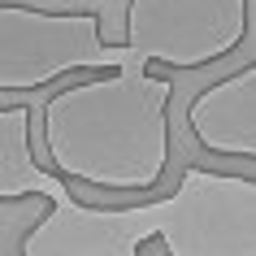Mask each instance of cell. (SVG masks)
<instances>
[{
    "label": "cell",
    "instance_id": "1",
    "mask_svg": "<svg viewBox=\"0 0 256 256\" xmlns=\"http://www.w3.org/2000/svg\"><path fill=\"white\" fill-rule=\"evenodd\" d=\"M40 204L22 256H256V174L182 165L174 191L135 204L78 200L61 178Z\"/></svg>",
    "mask_w": 256,
    "mask_h": 256
},
{
    "label": "cell",
    "instance_id": "2",
    "mask_svg": "<svg viewBox=\"0 0 256 256\" xmlns=\"http://www.w3.org/2000/svg\"><path fill=\"white\" fill-rule=\"evenodd\" d=\"M174 78L126 56L35 104L44 165L92 196H152L174 156Z\"/></svg>",
    "mask_w": 256,
    "mask_h": 256
},
{
    "label": "cell",
    "instance_id": "3",
    "mask_svg": "<svg viewBox=\"0 0 256 256\" xmlns=\"http://www.w3.org/2000/svg\"><path fill=\"white\" fill-rule=\"evenodd\" d=\"M126 44L104 40L96 9H35L0 0V96H30L66 74L113 70Z\"/></svg>",
    "mask_w": 256,
    "mask_h": 256
},
{
    "label": "cell",
    "instance_id": "4",
    "mask_svg": "<svg viewBox=\"0 0 256 256\" xmlns=\"http://www.w3.org/2000/svg\"><path fill=\"white\" fill-rule=\"evenodd\" d=\"M252 35V0H126L122 44L156 70H204Z\"/></svg>",
    "mask_w": 256,
    "mask_h": 256
},
{
    "label": "cell",
    "instance_id": "5",
    "mask_svg": "<svg viewBox=\"0 0 256 256\" xmlns=\"http://www.w3.org/2000/svg\"><path fill=\"white\" fill-rule=\"evenodd\" d=\"M187 130L208 156L256 165V61L191 96Z\"/></svg>",
    "mask_w": 256,
    "mask_h": 256
},
{
    "label": "cell",
    "instance_id": "6",
    "mask_svg": "<svg viewBox=\"0 0 256 256\" xmlns=\"http://www.w3.org/2000/svg\"><path fill=\"white\" fill-rule=\"evenodd\" d=\"M61 178L35 156V104L18 100V104L0 108V204H26L44 200Z\"/></svg>",
    "mask_w": 256,
    "mask_h": 256
}]
</instances>
